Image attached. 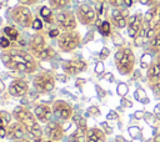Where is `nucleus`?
I'll use <instances>...</instances> for the list:
<instances>
[{
  "mask_svg": "<svg viewBox=\"0 0 160 142\" xmlns=\"http://www.w3.org/2000/svg\"><path fill=\"white\" fill-rule=\"evenodd\" d=\"M12 117L16 122L21 123L26 131V133L31 137L32 142H41L42 141V130L36 120L34 112L29 111L24 106H16L12 111Z\"/></svg>",
  "mask_w": 160,
  "mask_h": 142,
  "instance_id": "f257e3e1",
  "label": "nucleus"
},
{
  "mask_svg": "<svg viewBox=\"0 0 160 142\" xmlns=\"http://www.w3.org/2000/svg\"><path fill=\"white\" fill-rule=\"evenodd\" d=\"M1 60L6 67L12 70H19L28 73L34 72L36 70V65L32 57L28 52L21 50L20 51L11 50L10 52H4L1 55Z\"/></svg>",
  "mask_w": 160,
  "mask_h": 142,
  "instance_id": "f03ea898",
  "label": "nucleus"
},
{
  "mask_svg": "<svg viewBox=\"0 0 160 142\" xmlns=\"http://www.w3.org/2000/svg\"><path fill=\"white\" fill-rule=\"evenodd\" d=\"M114 60H115V65H116L119 73L124 76H129L134 72L136 59H135V54L132 52L130 47L124 46L119 49L114 56Z\"/></svg>",
  "mask_w": 160,
  "mask_h": 142,
  "instance_id": "7ed1b4c3",
  "label": "nucleus"
},
{
  "mask_svg": "<svg viewBox=\"0 0 160 142\" xmlns=\"http://www.w3.org/2000/svg\"><path fill=\"white\" fill-rule=\"evenodd\" d=\"M34 87L38 92L40 93H45V92H50L54 90L55 87V80L51 75L46 73V72H42V73H39L35 76L34 81Z\"/></svg>",
  "mask_w": 160,
  "mask_h": 142,
  "instance_id": "20e7f679",
  "label": "nucleus"
},
{
  "mask_svg": "<svg viewBox=\"0 0 160 142\" xmlns=\"http://www.w3.org/2000/svg\"><path fill=\"white\" fill-rule=\"evenodd\" d=\"M51 108H52L54 116H55L58 120H60V121H68V120H70V118L72 117V115H74L72 106H71L70 103H68L66 101H64V100H56V101L52 103Z\"/></svg>",
  "mask_w": 160,
  "mask_h": 142,
  "instance_id": "39448f33",
  "label": "nucleus"
},
{
  "mask_svg": "<svg viewBox=\"0 0 160 142\" xmlns=\"http://www.w3.org/2000/svg\"><path fill=\"white\" fill-rule=\"evenodd\" d=\"M11 16L14 19L15 22H18L20 26L22 27H29L30 24L32 25V14L30 11V9L28 6H24V5H19L16 6L12 12H11Z\"/></svg>",
  "mask_w": 160,
  "mask_h": 142,
  "instance_id": "423d86ee",
  "label": "nucleus"
},
{
  "mask_svg": "<svg viewBox=\"0 0 160 142\" xmlns=\"http://www.w3.org/2000/svg\"><path fill=\"white\" fill-rule=\"evenodd\" d=\"M58 44L62 51H72L80 44V35L75 31H66L60 35Z\"/></svg>",
  "mask_w": 160,
  "mask_h": 142,
  "instance_id": "0eeeda50",
  "label": "nucleus"
},
{
  "mask_svg": "<svg viewBox=\"0 0 160 142\" xmlns=\"http://www.w3.org/2000/svg\"><path fill=\"white\" fill-rule=\"evenodd\" d=\"M44 133L48 140L54 142H60L64 138V128L58 121H50L45 125Z\"/></svg>",
  "mask_w": 160,
  "mask_h": 142,
  "instance_id": "6e6552de",
  "label": "nucleus"
},
{
  "mask_svg": "<svg viewBox=\"0 0 160 142\" xmlns=\"http://www.w3.org/2000/svg\"><path fill=\"white\" fill-rule=\"evenodd\" d=\"M78 19L84 25H91L96 21V11L88 4H81L78 7Z\"/></svg>",
  "mask_w": 160,
  "mask_h": 142,
  "instance_id": "1a4fd4ad",
  "label": "nucleus"
},
{
  "mask_svg": "<svg viewBox=\"0 0 160 142\" xmlns=\"http://www.w3.org/2000/svg\"><path fill=\"white\" fill-rule=\"evenodd\" d=\"M142 22H144V15L141 12H138V14H134L131 16H129L128 19V35L129 37L131 39H135L142 26Z\"/></svg>",
  "mask_w": 160,
  "mask_h": 142,
  "instance_id": "9d476101",
  "label": "nucleus"
},
{
  "mask_svg": "<svg viewBox=\"0 0 160 142\" xmlns=\"http://www.w3.org/2000/svg\"><path fill=\"white\" fill-rule=\"evenodd\" d=\"M56 22L59 26L66 31H74L76 27V20L72 12H60L56 15Z\"/></svg>",
  "mask_w": 160,
  "mask_h": 142,
  "instance_id": "9b49d317",
  "label": "nucleus"
},
{
  "mask_svg": "<svg viewBox=\"0 0 160 142\" xmlns=\"http://www.w3.org/2000/svg\"><path fill=\"white\" fill-rule=\"evenodd\" d=\"M34 115L36 117V120L40 122V123H48L51 121V116L54 115L52 113V108L49 106V105H45V103H40L38 106H35L34 108Z\"/></svg>",
  "mask_w": 160,
  "mask_h": 142,
  "instance_id": "f8f14e48",
  "label": "nucleus"
},
{
  "mask_svg": "<svg viewBox=\"0 0 160 142\" xmlns=\"http://www.w3.org/2000/svg\"><path fill=\"white\" fill-rule=\"evenodd\" d=\"M128 19H129V12L126 9L121 10L119 7H115L111 12V21L118 29H124L128 26Z\"/></svg>",
  "mask_w": 160,
  "mask_h": 142,
  "instance_id": "ddd939ff",
  "label": "nucleus"
},
{
  "mask_svg": "<svg viewBox=\"0 0 160 142\" xmlns=\"http://www.w3.org/2000/svg\"><path fill=\"white\" fill-rule=\"evenodd\" d=\"M146 78L149 83L160 81V54L155 55V59L146 70Z\"/></svg>",
  "mask_w": 160,
  "mask_h": 142,
  "instance_id": "4468645a",
  "label": "nucleus"
},
{
  "mask_svg": "<svg viewBox=\"0 0 160 142\" xmlns=\"http://www.w3.org/2000/svg\"><path fill=\"white\" fill-rule=\"evenodd\" d=\"M28 90H29L28 83H26L24 80H20V78L14 80V81L9 85V88H8L9 93H10L11 96H14V97H21V96L26 95Z\"/></svg>",
  "mask_w": 160,
  "mask_h": 142,
  "instance_id": "2eb2a0df",
  "label": "nucleus"
},
{
  "mask_svg": "<svg viewBox=\"0 0 160 142\" xmlns=\"http://www.w3.org/2000/svg\"><path fill=\"white\" fill-rule=\"evenodd\" d=\"M6 131H8L6 136H8L9 138H11L12 141H15V140H20V138H24V136H25V133H26V131H25L24 126H22L21 123L16 122V121H15L14 123L9 125V126L6 127Z\"/></svg>",
  "mask_w": 160,
  "mask_h": 142,
  "instance_id": "dca6fc26",
  "label": "nucleus"
},
{
  "mask_svg": "<svg viewBox=\"0 0 160 142\" xmlns=\"http://www.w3.org/2000/svg\"><path fill=\"white\" fill-rule=\"evenodd\" d=\"M62 69L66 73L69 75H76L80 71H84L86 69V64L81 60H72V61H66L62 65Z\"/></svg>",
  "mask_w": 160,
  "mask_h": 142,
  "instance_id": "f3484780",
  "label": "nucleus"
},
{
  "mask_svg": "<svg viewBox=\"0 0 160 142\" xmlns=\"http://www.w3.org/2000/svg\"><path fill=\"white\" fill-rule=\"evenodd\" d=\"M86 142H106V133L98 127H91L85 135Z\"/></svg>",
  "mask_w": 160,
  "mask_h": 142,
  "instance_id": "a211bd4d",
  "label": "nucleus"
},
{
  "mask_svg": "<svg viewBox=\"0 0 160 142\" xmlns=\"http://www.w3.org/2000/svg\"><path fill=\"white\" fill-rule=\"evenodd\" d=\"M30 47H31L32 54L39 57V56L41 55V52L46 49V47H45V40H44V37H42L41 35H35V36L31 39Z\"/></svg>",
  "mask_w": 160,
  "mask_h": 142,
  "instance_id": "6ab92c4d",
  "label": "nucleus"
},
{
  "mask_svg": "<svg viewBox=\"0 0 160 142\" xmlns=\"http://www.w3.org/2000/svg\"><path fill=\"white\" fill-rule=\"evenodd\" d=\"M148 42H149V50H150V52H152L154 55H159L160 54V30Z\"/></svg>",
  "mask_w": 160,
  "mask_h": 142,
  "instance_id": "aec40b11",
  "label": "nucleus"
},
{
  "mask_svg": "<svg viewBox=\"0 0 160 142\" xmlns=\"http://www.w3.org/2000/svg\"><path fill=\"white\" fill-rule=\"evenodd\" d=\"M85 135H86L85 132H82V131H80V130L76 128V131L70 136V138H69L68 142H86Z\"/></svg>",
  "mask_w": 160,
  "mask_h": 142,
  "instance_id": "412c9836",
  "label": "nucleus"
},
{
  "mask_svg": "<svg viewBox=\"0 0 160 142\" xmlns=\"http://www.w3.org/2000/svg\"><path fill=\"white\" fill-rule=\"evenodd\" d=\"M4 32L8 36V39L11 40V41H14V40L18 39V30L15 27H12V26H6L4 29Z\"/></svg>",
  "mask_w": 160,
  "mask_h": 142,
  "instance_id": "4be33fe9",
  "label": "nucleus"
},
{
  "mask_svg": "<svg viewBox=\"0 0 160 142\" xmlns=\"http://www.w3.org/2000/svg\"><path fill=\"white\" fill-rule=\"evenodd\" d=\"M152 57H151V55L150 54H144L142 56H141V62H140V65H141V69H149V66L151 65V62H152Z\"/></svg>",
  "mask_w": 160,
  "mask_h": 142,
  "instance_id": "5701e85b",
  "label": "nucleus"
},
{
  "mask_svg": "<svg viewBox=\"0 0 160 142\" xmlns=\"http://www.w3.org/2000/svg\"><path fill=\"white\" fill-rule=\"evenodd\" d=\"M40 15H41V17H42L46 22H51V21H52V20H51V10H50V7L42 6L41 10H40Z\"/></svg>",
  "mask_w": 160,
  "mask_h": 142,
  "instance_id": "b1692460",
  "label": "nucleus"
},
{
  "mask_svg": "<svg viewBox=\"0 0 160 142\" xmlns=\"http://www.w3.org/2000/svg\"><path fill=\"white\" fill-rule=\"evenodd\" d=\"M0 116H1V120H2V125H4L5 127H8L9 125H11V120L14 118V117H12V113L10 115V113L6 112V111H0Z\"/></svg>",
  "mask_w": 160,
  "mask_h": 142,
  "instance_id": "393cba45",
  "label": "nucleus"
},
{
  "mask_svg": "<svg viewBox=\"0 0 160 142\" xmlns=\"http://www.w3.org/2000/svg\"><path fill=\"white\" fill-rule=\"evenodd\" d=\"M100 32L104 35V36H109L111 34V26H110V22L109 21H102L100 27H99Z\"/></svg>",
  "mask_w": 160,
  "mask_h": 142,
  "instance_id": "a878e982",
  "label": "nucleus"
},
{
  "mask_svg": "<svg viewBox=\"0 0 160 142\" xmlns=\"http://www.w3.org/2000/svg\"><path fill=\"white\" fill-rule=\"evenodd\" d=\"M49 1H50V5L56 9H61V7L66 6L69 2V0H49Z\"/></svg>",
  "mask_w": 160,
  "mask_h": 142,
  "instance_id": "bb28decb",
  "label": "nucleus"
},
{
  "mask_svg": "<svg viewBox=\"0 0 160 142\" xmlns=\"http://www.w3.org/2000/svg\"><path fill=\"white\" fill-rule=\"evenodd\" d=\"M52 56H55V51L51 49V47H46L42 52H41V55L39 56L40 59H49V57H52Z\"/></svg>",
  "mask_w": 160,
  "mask_h": 142,
  "instance_id": "cd10ccee",
  "label": "nucleus"
},
{
  "mask_svg": "<svg viewBox=\"0 0 160 142\" xmlns=\"http://www.w3.org/2000/svg\"><path fill=\"white\" fill-rule=\"evenodd\" d=\"M128 91H129L128 85H125V83H122V82L118 85V88H116L118 95H120V96H125V95L128 93Z\"/></svg>",
  "mask_w": 160,
  "mask_h": 142,
  "instance_id": "c85d7f7f",
  "label": "nucleus"
},
{
  "mask_svg": "<svg viewBox=\"0 0 160 142\" xmlns=\"http://www.w3.org/2000/svg\"><path fill=\"white\" fill-rule=\"evenodd\" d=\"M149 87L151 88V91H152V93H154L155 96H160V81L149 83Z\"/></svg>",
  "mask_w": 160,
  "mask_h": 142,
  "instance_id": "c756f323",
  "label": "nucleus"
},
{
  "mask_svg": "<svg viewBox=\"0 0 160 142\" xmlns=\"http://www.w3.org/2000/svg\"><path fill=\"white\" fill-rule=\"evenodd\" d=\"M141 5H145V6H149V7H151V6H155L160 0H138Z\"/></svg>",
  "mask_w": 160,
  "mask_h": 142,
  "instance_id": "7c9ffc66",
  "label": "nucleus"
},
{
  "mask_svg": "<svg viewBox=\"0 0 160 142\" xmlns=\"http://www.w3.org/2000/svg\"><path fill=\"white\" fill-rule=\"evenodd\" d=\"M31 26H32V29H34V30H36V31H38V30H41V29H42V22H41V20H40V19H34V21H32V25H31Z\"/></svg>",
  "mask_w": 160,
  "mask_h": 142,
  "instance_id": "2f4dec72",
  "label": "nucleus"
},
{
  "mask_svg": "<svg viewBox=\"0 0 160 142\" xmlns=\"http://www.w3.org/2000/svg\"><path fill=\"white\" fill-rule=\"evenodd\" d=\"M9 45H10V40H9L8 37H0V46H1L2 49L9 47Z\"/></svg>",
  "mask_w": 160,
  "mask_h": 142,
  "instance_id": "473e14b6",
  "label": "nucleus"
},
{
  "mask_svg": "<svg viewBox=\"0 0 160 142\" xmlns=\"http://www.w3.org/2000/svg\"><path fill=\"white\" fill-rule=\"evenodd\" d=\"M129 133L131 135V137H138L140 135V130H139V127H130Z\"/></svg>",
  "mask_w": 160,
  "mask_h": 142,
  "instance_id": "72a5a7b5",
  "label": "nucleus"
},
{
  "mask_svg": "<svg viewBox=\"0 0 160 142\" xmlns=\"http://www.w3.org/2000/svg\"><path fill=\"white\" fill-rule=\"evenodd\" d=\"M88 112H89L90 115H92V116H98V115H100V110H99L96 106H91V107H89Z\"/></svg>",
  "mask_w": 160,
  "mask_h": 142,
  "instance_id": "f704fd0d",
  "label": "nucleus"
},
{
  "mask_svg": "<svg viewBox=\"0 0 160 142\" xmlns=\"http://www.w3.org/2000/svg\"><path fill=\"white\" fill-rule=\"evenodd\" d=\"M109 2L114 7H120L121 5H124V0H109Z\"/></svg>",
  "mask_w": 160,
  "mask_h": 142,
  "instance_id": "c9c22d12",
  "label": "nucleus"
},
{
  "mask_svg": "<svg viewBox=\"0 0 160 142\" xmlns=\"http://www.w3.org/2000/svg\"><path fill=\"white\" fill-rule=\"evenodd\" d=\"M95 72H96V73L104 72V64H102V62H98V64L95 65Z\"/></svg>",
  "mask_w": 160,
  "mask_h": 142,
  "instance_id": "e433bc0d",
  "label": "nucleus"
},
{
  "mask_svg": "<svg viewBox=\"0 0 160 142\" xmlns=\"http://www.w3.org/2000/svg\"><path fill=\"white\" fill-rule=\"evenodd\" d=\"M100 126H101V127H102V128L105 130L104 132H105L106 135H109V133H111V132H112V130H111V127H109L106 122H102V123H100Z\"/></svg>",
  "mask_w": 160,
  "mask_h": 142,
  "instance_id": "4c0bfd02",
  "label": "nucleus"
},
{
  "mask_svg": "<svg viewBox=\"0 0 160 142\" xmlns=\"http://www.w3.org/2000/svg\"><path fill=\"white\" fill-rule=\"evenodd\" d=\"M118 118H119V116H118V113L115 111H110L108 113V120H118Z\"/></svg>",
  "mask_w": 160,
  "mask_h": 142,
  "instance_id": "58836bf2",
  "label": "nucleus"
},
{
  "mask_svg": "<svg viewBox=\"0 0 160 142\" xmlns=\"http://www.w3.org/2000/svg\"><path fill=\"white\" fill-rule=\"evenodd\" d=\"M109 54H110L109 49L104 47V49L101 50V52H100V57H101V59H105V57H108V56H109Z\"/></svg>",
  "mask_w": 160,
  "mask_h": 142,
  "instance_id": "ea45409f",
  "label": "nucleus"
},
{
  "mask_svg": "<svg viewBox=\"0 0 160 142\" xmlns=\"http://www.w3.org/2000/svg\"><path fill=\"white\" fill-rule=\"evenodd\" d=\"M6 133H8L6 127H5V126H2V125H0V138H4V137L6 136Z\"/></svg>",
  "mask_w": 160,
  "mask_h": 142,
  "instance_id": "a19ab883",
  "label": "nucleus"
},
{
  "mask_svg": "<svg viewBox=\"0 0 160 142\" xmlns=\"http://www.w3.org/2000/svg\"><path fill=\"white\" fill-rule=\"evenodd\" d=\"M154 113H155V116L160 120V103L155 106V108H154Z\"/></svg>",
  "mask_w": 160,
  "mask_h": 142,
  "instance_id": "79ce46f5",
  "label": "nucleus"
},
{
  "mask_svg": "<svg viewBox=\"0 0 160 142\" xmlns=\"http://www.w3.org/2000/svg\"><path fill=\"white\" fill-rule=\"evenodd\" d=\"M49 35H50V37H56L59 35V30L58 29H52L51 31H49Z\"/></svg>",
  "mask_w": 160,
  "mask_h": 142,
  "instance_id": "37998d69",
  "label": "nucleus"
},
{
  "mask_svg": "<svg viewBox=\"0 0 160 142\" xmlns=\"http://www.w3.org/2000/svg\"><path fill=\"white\" fill-rule=\"evenodd\" d=\"M121 103H122V106H126V107H131L132 106V103L130 101H128L126 98H121Z\"/></svg>",
  "mask_w": 160,
  "mask_h": 142,
  "instance_id": "c03bdc74",
  "label": "nucleus"
},
{
  "mask_svg": "<svg viewBox=\"0 0 160 142\" xmlns=\"http://www.w3.org/2000/svg\"><path fill=\"white\" fill-rule=\"evenodd\" d=\"M132 2H134V0H124V5L126 7H130L132 5Z\"/></svg>",
  "mask_w": 160,
  "mask_h": 142,
  "instance_id": "a18cd8bd",
  "label": "nucleus"
},
{
  "mask_svg": "<svg viewBox=\"0 0 160 142\" xmlns=\"http://www.w3.org/2000/svg\"><path fill=\"white\" fill-rule=\"evenodd\" d=\"M135 117H136V118H142V117H144V112H142V111L135 112Z\"/></svg>",
  "mask_w": 160,
  "mask_h": 142,
  "instance_id": "49530a36",
  "label": "nucleus"
},
{
  "mask_svg": "<svg viewBox=\"0 0 160 142\" xmlns=\"http://www.w3.org/2000/svg\"><path fill=\"white\" fill-rule=\"evenodd\" d=\"M96 90H98V93H99V95H100L101 97H102V96H105V92H104V91L101 90V87H99V86H96Z\"/></svg>",
  "mask_w": 160,
  "mask_h": 142,
  "instance_id": "de8ad7c7",
  "label": "nucleus"
},
{
  "mask_svg": "<svg viewBox=\"0 0 160 142\" xmlns=\"http://www.w3.org/2000/svg\"><path fill=\"white\" fill-rule=\"evenodd\" d=\"M105 78H106V80H109L110 82H112V81H114V77H112V75H111V73H106V75H105Z\"/></svg>",
  "mask_w": 160,
  "mask_h": 142,
  "instance_id": "09e8293b",
  "label": "nucleus"
},
{
  "mask_svg": "<svg viewBox=\"0 0 160 142\" xmlns=\"http://www.w3.org/2000/svg\"><path fill=\"white\" fill-rule=\"evenodd\" d=\"M152 142H160V133H156L152 138Z\"/></svg>",
  "mask_w": 160,
  "mask_h": 142,
  "instance_id": "8fccbe9b",
  "label": "nucleus"
},
{
  "mask_svg": "<svg viewBox=\"0 0 160 142\" xmlns=\"http://www.w3.org/2000/svg\"><path fill=\"white\" fill-rule=\"evenodd\" d=\"M115 142H128V141H125V140H124L121 136H118V137L115 138Z\"/></svg>",
  "mask_w": 160,
  "mask_h": 142,
  "instance_id": "3c124183",
  "label": "nucleus"
},
{
  "mask_svg": "<svg viewBox=\"0 0 160 142\" xmlns=\"http://www.w3.org/2000/svg\"><path fill=\"white\" fill-rule=\"evenodd\" d=\"M5 90V85H4V82L0 80V92H2Z\"/></svg>",
  "mask_w": 160,
  "mask_h": 142,
  "instance_id": "603ef678",
  "label": "nucleus"
},
{
  "mask_svg": "<svg viewBox=\"0 0 160 142\" xmlns=\"http://www.w3.org/2000/svg\"><path fill=\"white\" fill-rule=\"evenodd\" d=\"M12 142H30V141L26 140V138H20V140H15V141H12Z\"/></svg>",
  "mask_w": 160,
  "mask_h": 142,
  "instance_id": "864d4df0",
  "label": "nucleus"
},
{
  "mask_svg": "<svg viewBox=\"0 0 160 142\" xmlns=\"http://www.w3.org/2000/svg\"><path fill=\"white\" fill-rule=\"evenodd\" d=\"M22 2H25V4H34L36 0H21Z\"/></svg>",
  "mask_w": 160,
  "mask_h": 142,
  "instance_id": "5fc2aeb1",
  "label": "nucleus"
},
{
  "mask_svg": "<svg viewBox=\"0 0 160 142\" xmlns=\"http://www.w3.org/2000/svg\"><path fill=\"white\" fill-rule=\"evenodd\" d=\"M84 82H85V80H78V81H76V85L79 86V85H81V83H84Z\"/></svg>",
  "mask_w": 160,
  "mask_h": 142,
  "instance_id": "6e6d98bb",
  "label": "nucleus"
},
{
  "mask_svg": "<svg viewBox=\"0 0 160 142\" xmlns=\"http://www.w3.org/2000/svg\"><path fill=\"white\" fill-rule=\"evenodd\" d=\"M0 125H2V120H1V116H0ZM4 126V125H2Z\"/></svg>",
  "mask_w": 160,
  "mask_h": 142,
  "instance_id": "4d7b16f0",
  "label": "nucleus"
},
{
  "mask_svg": "<svg viewBox=\"0 0 160 142\" xmlns=\"http://www.w3.org/2000/svg\"><path fill=\"white\" fill-rule=\"evenodd\" d=\"M45 142H54V141H50V140H48V141H45Z\"/></svg>",
  "mask_w": 160,
  "mask_h": 142,
  "instance_id": "13d9d810",
  "label": "nucleus"
},
{
  "mask_svg": "<svg viewBox=\"0 0 160 142\" xmlns=\"http://www.w3.org/2000/svg\"><path fill=\"white\" fill-rule=\"evenodd\" d=\"M1 22H2V20H1V17H0V24H1Z\"/></svg>",
  "mask_w": 160,
  "mask_h": 142,
  "instance_id": "bf43d9fd",
  "label": "nucleus"
},
{
  "mask_svg": "<svg viewBox=\"0 0 160 142\" xmlns=\"http://www.w3.org/2000/svg\"><path fill=\"white\" fill-rule=\"evenodd\" d=\"M99 1H102V0H99Z\"/></svg>",
  "mask_w": 160,
  "mask_h": 142,
  "instance_id": "052dcab7",
  "label": "nucleus"
}]
</instances>
